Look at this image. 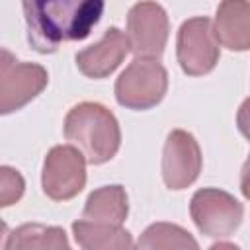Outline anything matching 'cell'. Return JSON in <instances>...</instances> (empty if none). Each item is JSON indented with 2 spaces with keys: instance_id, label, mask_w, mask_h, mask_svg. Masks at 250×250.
Masks as SVG:
<instances>
[{
  "instance_id": "5",
  "label": "cell",
  "mask_w": 250,
  "mask_h": 250,
  "mask_svg": "<svg viewBox=\"0 0 250 250\" xmlns=\"http://www.w3.org/2000/svg\"><path fill=\"white\" fill-rule=\"evenodd\" d=\"M189 215L195 227L213 238L230 236L244 217L242 203L217 188H203L197 189L189 203Z\"/></svg>"
},
{
  "instance_id": "14",
  "label": "cell",
  "mask_w": 250,
  "mask_h": 250,
  "mask_svg": "<svg viewBox=\"0 0 250 250\" xmlns=\"http://www.w3.org/2000/svg\"><path fill=\"white\" fill-rule=\"evenodd\" d=\"M8 250H23V248H68L66 232L61 227H45L39 223H27L18 227L14 232L8 234L4 244Z\"/></svg>"
},
{
  "instance_id": "13",
  "label": "cell",
  "mask_w": 250,
  "mask_h": 250,
  "mask_svg": "<svg viewBox=\"0 0 250 250\" xmlns=\"http://www.w3.org/2000/svg\"><path fill=\"white\" fill-rule=\"evenodd\" d=\"M72 232L78 246L86 250H121L135 246L131 232L121 225H104L80 219L72 223Z\"/></svg>"
},
{
  "instance_id": "17",
  "label": "cell",
  "mask_w": 250,
  "mask_h": 250,
  "mask_svg": "<svg viewBox=\"0 0 250 250\" xmlns=\"http://www.w3.org/2000/svg\"><path fill=\"white\" fill-rule=\"evenodd\" d=\"M4 236H8V225L0 219V246L4 244V242H2V240H4Z\"/></svg>"
},
{
  "instance_id": "4",
  "label": "cell",
  "mask_w": 250,
  "mask_h": 250,
  "mask_svg": "<svg viewBox=\"0 0 250 250\" xmlns=\"http://www.w3.org/2000/svg\"><path fill=\"white\" fill-rule=\"evenodd\" d=\"M49 76L41 64L21 62L8 49H0V115L14 113L43 92Z\"/></svg>"
},
{
  "instance_id": "15",
  "label": "cell",
  "mask_w": 250,
  "mask_h": 250,
  "mask_svg": "<svg viewBox=\"0 0 250 250\" xmlns=\"http://www.w3.org/2000/svg\"><path fill=\"white\" fill-rule=\"evenodd\" d=\"M137 246L139 248H150V250H170V248L197 250L199 248L197 240L188 230H184L178 225H170V223H154V225H150L141 234Z\"/></svg>"
},
{
  "instance_id": "11",
  "label": "cell",
  "mask_w": 250,
  "mask_h": 250,
  "mask_svg": "<svg viewBox=\"0 0 250 250\" xmlns=\"http://www.w3.org/2000/svg\"><path fill=\"white\" fill-rule=\"evenodd\" d=\"M213 33L217 43L230 51L250 47V6L248 0H223L217 8Z\"/></svg>"
},
{
  "instance_id": "7",
  "label": "cell",
  "mask_w": 250,
  "mask_h": 250,
  "mask_svg": "<svg viewBox=\"0 0 250 250\" xmlns=\"http://www.w3.org/2000/svg\"><path fill=\"white\" fill-rule=\"evenodd\" d=\"M168 16L152 0L137 2L127 16V43L137 59H160L168 41Z\"/></svg>"
},
{
  "instance_id": "2",
  "label": "cell",
  "mask_w": 250,
  "mask_h": 250,
  "mask_svg": "<svg viewBox=\"0 0 250 250\" xmlns=\"http://www.w3.org/2000/svg\"><path fill=\"white\" fill-rule=\"evenodd\" d=\"M64 137L76 146L88 164L111 160L121 145V131L115 115L102 104L82 102L64 117Z\"/></svg>"
},
{
  "instance_id": "1",
  "label": "cell",
  "mask_w": 250,
  "mask_h": 250,
  "mask_svg": "<svg viewBox=\"0 0 250 250\" xmlns=\"http://www.w3.org/2000/svg\"><path fill=\"white\" fill-rule=\"evenodd\" d=\"M27 43L37 53L82 41L104 14L105 0H21Z\"/></svg>"
},
{
  "instance_id": "8",
  "label": "cell",
  "mask_w": 250,
  "mask_h": 250,
  "mask_svg": "<svg viewBox=\"0 0 250 250\" xmlns=\"http://www.w3.org/2000/svg\"><path fill=\"white\" fill-rule=\"evenodd\" d=\"M178 62L189 76H203L219 62V43L213 33V21L205 16L186 20L178 31Z\"/></svg>"
},
{
  "instance_id": "12",
  "label": "cell",
  "mask_w": 250,
  "mask_h": 250,
  "mask_svg": "<svg viewBox=\"0 0 250 250\" xmlns=\"http://www.w3.org/2000/svg\"><path fill=\"white\" fill-rule=\"evenodd\" d=\"M127 213L129 205L125 189L121 186H104L88 195L82 219L104 225H123Z\"/></svg>"
},
{
  "instance_id": "6",
  "label": "cell",
  "mask_w": 250,
  "mask_h": 250,
  "mask_svg": "<svg viewBox=\"0 0 250 250\" xmlns=\"http://www.w3.org/2000/svg\"><path fill=\"white\" fill-rule=\"evenodd\" d=\"M86 184V158L72 145L53 146L43 162L41 186L53 201L76 197Z\"/></svg>"
},
{
  "instance_id": "10",
  "label": "cell",
  "mask_w": 250,
  "mask_h": 250,
  "mask_svg": "<svg viewBox=\"0 0 250 250\" xmlns=\"http://www.w3.org/2000/svg\"><path fill=\"white\" fill-rule=\"evenodd\" d=\"M127 53L129 43L125 33L117 27H109L98 43L76 55V66L88 78H105L121 64Z\"/></svg>"
},
{
  "instance_id": "16",
  "label": "cell",
  "mask_w": 250,
  "mask_h": 250,
  "mask_svg": "<svg viewBox=\"0 0 250 250\" xmlns=\"http://www.w3.org/2000/svg\"><path fill=\"white\" fill-rule=\"evenodd\" d=\"M23 176L10 166H0V207L14 205L23 195Z\"/></svg>"
},
{
  "instance_id": "3",
  "label": "cell",
  "mask_w": 250,
  "mask_h": 250,
  "mask_svg": "<svg viewBox=\"0 0 250 250\" xmlns=\"http://www.w3.org/2000/svg\"><path fill=\"white\" fill-rule=\"evenodd\" d=\"M168 90V72L158 59H135L115 82V100L129 109H150Z\"/></svg>"
},
{
  "instance_id": "9",
  "label": "cell",
  "mask_w": 250,
  "mask_h": 250,
  "mask_svg": "<svg viewBox=\"0 0 250 250\" xmlns=\"http://www.w3.org/2000/svg\"><path fill=\"white\" fill-rule=\"evenodd\" d=\"M201 172V150L193 135L184 129L168 133L162 152V180L170 189L191 186Z\"/></svg>"
}]
</instances>
